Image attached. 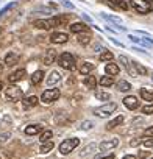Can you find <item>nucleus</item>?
I'll use <instances>...</instances> for the list:
<instances>
[{
  "instance_id": "f257e3e1",
  "label": "nucleus",
  "mask_w": 153,
  "mask_h": 159,
  "mask_svg": "<svg viewBox=\"0 0 153 159\" xmlns=\"http://www.w3.org/2000/svg\"><path fill=\"white\" fill-rule=\"evenodd\" d=\"M131 8L139 14H148L153 11V2L151 0H130Z\"/></svg>"
},
{
  "instance_id": "f03ea898",
  "label": "nucleus",
  "mask_w": 153,
  "mask_h": 159,
  "mask_svg": "<svg viewBox=\"0 0 153 159\" xmlns=\"http://www.w3.org/2000/svg\"><path fill=\"white\" fill-rule=\"evenodd\" d=\"M58 64H59L61 67L67 69V70H75V69H76V59H75V56H73L72 53H69V52H64V53H61V55L58 56Z\"/></svg>"
},
{
  "instance_id": "7ed1b4c3",
  "label": "nucleus",
  "mask_w": 153,
  "mask_h": 159,
  "mask_svg": "<svg viewBox=\"0 0 153 159\" xmlns=\"http://www.w3.org/2000/svg\"><path fill=\"white\" fill-rule=\"evenodd\" d=\"M78 145H80V139H76V137L64 139V140L59 143V153H61V154H70Z\"/></svg>"
},
{
  "instance_id": "20e7f679",
  "label": "nucleus",
  "mask_w": 153,
  "mask_h": 159,
  "mask_svg": "<svg viewBox=\"0 0 153 159\" xmlns=\"http://www.w3.org/2000/svg\"><path fill=\"white\" fill-rule=\"evenodd\" d=\"M116 109H117V105L113 103V102H109V103H105V105L95 108V109H94V114H95L97 117H108V116H111Z\"/></svg>"
},
{
  "instance_id": "39448f33",
  "label": "nucleus",
  "mask_w": 153,
  "mask_h": 159,
  "mask_svg": "<svg viewBox=\"0 0 153 159\" xmlns=\"http://www.w3.org/2000/svg\"><path fill=\"white\" fill-rule=\"evenodd\" d=\"M22 95H24L22 94V89L17 88V86H10L5 91V97H7L8 102H17V100L22 98Z\"/></svg>"
},
{
  "instance_id": "423d86ee",
  "label": "nucleus",
  "mask_w": 153,
  "mask_h": 159,
  "mask_svg": "<svg viewBox=\"0 0 153 159\" xmlns=\"http://www.w3.org/2000/svg\"><path fill=\"white\" fill-rule=\"evenodd\" d=\"M59 95H61L59 89H47V91L42 92V95H41V102L49 105V103H52V102H56V100L59 98Z\"/></svg>"
},
{
  "instance_id": "0eeeda50",
  "label": "nucleus",
  "mask_w": 153,
  "mask_h": 159,
  "mask_svg": "<svg viewBox=\"0 0 153 159\" xmlns=\"http://www.w3.org/2000/svg\"><path fill=\"white\" fill-rule=\"evenodd\" d=\"M50 41L53 44H66L69 41V34L67 33H52L50 34Z\"/></svg>"
},
{
  "instance_id": "6e6552de",
  "label": "nucleus",
  "mask_w": 153,
  "mask_h": 159,
  "mask_svg": "<svg viewBox=\"0 0 153 159\" xmlns=\"http://www.w3.org/2000/svg\"><path fill=\"white\" fill-rule=\"evenodd\" d=\"M122 102H123L125 108H128V109H131V111L137 109V106H139V102H137V98H136L134 95H128V97H125Z\"/></svg>"
},
{
  "instance_id": "1a4fd4ad",
  "label": "nucleus",
  "mask_w": 153,
  "mask_h": 159,
  "mask_svg": "<svg viewBox=\"0 0 153 159\" xmlns=\"http://www.w3.org/2000/svg\"><path fill=\"white\" fill-rule=\"evenodd\" d=\"M117 145H119V139H109V140H103V142L99 145V148H100L102 151H109V150L116 148Z\"/></svg>"
},
{
  "instance_id": "9d476101",
  "label": "nucleus",
  "mask_w": 153,
  "mask_h": 159,
  "mask_svg": "<svg viewBox=\"0 0 153 159\" xmlns=\"http://www.w3.org/2000/svg\"><path fill=\"white\" fill-rule=\"evenodd\" d=\"M69 28H70V31H72V33H75V34H80V33H89V28H88L85 24H81V22H75V24H72Z\"/></svg>"
},
{
  "instance_id": "9b49d317",
  "label": "nucleus",
  "mask_w": 153,
  "mask_h": 159,
  "mask_svg": "<svg viewBox=\"0 0 153 159\" xmlns=\"http://www.w3.org/2000/svg\"><path fill=\"white\" fill-rule=\"evenodd\" d=\"M59 81H61V73L56 72V70H52V72L49 73V76H47V84H49V86H55V84H58Z\"/></svg>"
},
{
  "instance_id": "f8f14e48",
  "label": "nucleus",
  "mask_w": 153,
  "mask_h": 159,
  "mask_svg": "<svg viewBox=\"0 0 153 159\" xmlns=\"http://www.w3.org/2000/svg\"><path fill=\"white\" fill-rule=\"evenodd\" d=\"M55 59H56V50L55 48H49L45 52V55H44V64L45 66H52L55 62Z\"/></svg>"
},
{
  "instance_id": "ddd939ff",
  "label": "nucleus",
  "mask_w": 153,
  "mask_h": 159,
  "mask_svg": "<svg viewBox=\"0 0 153 159\" xmlns=\"http://www.w3.org/2000/svg\"><path fill=\"white\" fill-rule=\"evenodd\" d=\"M25 75H27V70H25V69H19V70L13 72V73L8 76V80H10L11 83H17V81H21Z\"/></svg>"
},
{
  "instance_id": "4468645a",
  "label": "nucleus",
  "mask_w": 153,
  "mask_h": 159,
  "mask_svg": "<svg viewBox=\"0 0 153 159\" xmlns=\"http://www.w3.org/2000/svg\"><path fill=\"white\" fill-rule=\"evenodd\" d=\"M38 103H39V98H38V97H35V95L25 97V98H24V102H22V105H24V108H25V109L35 108V106H36Z\"/></svg>"
},
{
  "instance_id": "2eb2a0df",
  "label": "nucleus",
  "mask_w": 153,
  "mask_h": 159,
  "mask_svg": "<svg viewBox=\"0 0 153 159\" xmlns=\"http://www.w3.org/2000/svg\"><path fill=\"white\" fill-rule=\"evenodd\" d=\"M17 62H19V55H17V53L10 52V53L5 56V64H7L8 67H11V66H14V64H17Z\"/></svg>"
},
{
  "instance_id": "dca6fc26",
  "label": "nucleus",
  "mask_w": 153,
  "mask_h": 159,
  "mask_svg": "<svg viewBox=\"0 0 153 159\" xmlns=\"http://www.w3.org/2000/svg\"><path fill=\"white\" fill-rule=\"evenodd\" d=\"M42 131V126L38 125V123H33V125H28L25 128V134L27 136H35V134H39Z\"/></svg>"
},
{
  "instance_id": "f3484780",
  "label": "nucleus",
  "mask_w": 153,
  "mask_h": 159,
  "mask_svg": "<svg viewBox=\"0 0 153 159\" xmlns=\"http://www.w3.org/2000/svg\"><path fill=\"white\" fill-rule=\"evenodd\" d=\"M105 72H106L108 75L114 76V75H117V73L120 72V69H119V66H117V64H114V62H109V64H106V67H105Z\"/></svg>"
},
{
  "instance_id": "a211bd4d",
  "label": "nucleus",
  "mask_w": 153,
  "mask_h": 159,
  "mask_svg": "<svg viewBox=\"0 0 153 159\" xmlns=\"http://www.w3.org/2000/svg\"><path fill=\"white\" fill-rule=\"evenodd\" d=\"M122 122H123V116H117L116 119H113V120L106 125V129H108V131H111V129H114L116 126H119Z\"/></svg>"
},
{
  "instance_id": "6ab92c4d",
  "label": "nucleus",
  "mask_w": 153,
  "mask_h": 159,
  "mask_svg": "<svg viewBox=\"0 0 153 159\" xmlns=\"http://www.w3.org/2000/svg\"><path fill=\"white\" fill-rule=\"evenodd\" d=\"M42 78H44V72L42 70H36L33 75H31V84H39L42 81Z\"/></svg>"
},
{
  "instance_id": "aec40b11",
  "label": "nucleus",
  "mask_w": 153,
  "mask_h": 159,
  "mask_svg": "<svg viewBox=\"0 0 153 159\" xmlns=\"http://www.w3.org/2000/svg\"><path fill=\"white\" fill-rule=\"evenodd\" d=\"M33 25L36 28H42V30H50V24H49V19H39V20H35Z\"/></svg>"
},
{
  "instance_id": "412c9836",
  "label": "nucleus",
  "mask_w": 153,
  "mask_h": 159,
  "mask_svg": "<svg viewBox=\"0 0 153 159\" xmlns=\"http://www.w3.org/2000/svg\"><path fill=\"white\" fill-rule=\"evenodd\" d=\"M78 70H80V73H83V75H88L91 70H94V64L86 61V62H83V64L80 66V69H78Z\"/></svg>"
},
{
  "instance_id": "4be33fe9",
  "label": "nucleus",
  "mask_w": 153,
  "mask_h": 159,
  "mask_svg": "<svg viewBox=\"0 0 153 159\" xmlns=\"http://www.w3.org/2000/svg\"><path fill=\"white\" fill-rule=\"evenodd\" d=\"M53 147H55V143H53V140H49V142H44L42 145H41V153L42 154H45V153H50L52 150H53Z\"/></svg>"
},
{
  "instance_id": "5701e85b",
  "label": "nucleus",
  "mask_w": 153,
  "mask_h": 159,
  "mask_svg": "<svg viewBox=\"0 0 153 159\" xmlns=\"http://www.w3.org/2000/svg\"><path fill=\"white\" fill-rule=\"evenodd\" d=\"M83 83H85V86H86L88 89H95V86H97V80H95L94 76H86Z\"/></svg>"
},
{
  "instance_id": "b1692460",
  "label": "nucleus",
  "mask_w": 153,
  "mask_h": 159,
  "mask_svg": "<svg viewBox=\"0 0 153 159\" xmlns=\"http://www.w3.org/2000/svg\"><path fill=\"white\" fill-rule=\"evenodd\" d=\"M117 91H120V92H128V91H131V84H130L128 81H125V80H122V81L117 83Z\"/></svg>"
},
{
  "instance_id": "393cba45",
  "label": "nucleus",
  "mask_w": 153,
  "mask_h": 159,
  "mask_svg": "<svg viewBox=\"0 0 153 159\" xmlns=\"http://www.w3.org/2000/svg\"><path fill=\"white\" fill-rule=\"evenodd\" d=\"M139 94H141V97H142L145 102H153V92H151V91H148V89L142 88Z\"/></svg>"
},
{
  "instance_id": "a878e982",
  "label": "nucleus",
  "mask_w": 153,
  "mask_h": 159,
  "mask_svg": "<svg viewBox=\"0 0 153 159\" xmlns=\"http://www.w3.org/2000/svg\"><path fill=\"white\" fill-rule=\"evenodd\" d=\"M114 7L116 8H120V10H123V11H128L130 10V5L127 3V0H114Z\"/></svg>"
},
{
  "instance_id": "bb28decb",
  "label": "nucleus",
  "mask_w": 153,
  "mask_h": 159,
  "mask_svg": "<svg viewBox=\"0 0 153 159\" xmlns=\"http://www.w3.org/2000/svg\"><path fill=\"white\" fill-rule=\"evenodd\" d=\"M131 64H133V67H134V72H136V75H137V73H139V75H145V73H147V69H145V67H144L141 62H134V61H133Z\"/></svg>"
},
{
  "instance_id": "cd10ccee",
  "label": "nucleus",
  "mask_w": 153,
  "mask_h": 159,
  "mask_svg": "<svg viewBox=\"0 0 153 159\" xmlns=\"http://www.w3.org/2000/svg\"><path fill=\"white\" fill-rule=\"evenodd\" d=\"M99 83H100L102 86H113V84H114V78H113V76H102V78L99 80Z\"/></svg>"
},
{
  "instance_id": "c85d7f7f",
  "label": "nucleus",
  "mask_w": 153,
  "mask_h": 159,
  "mask_svg": "<svg viewBox=\"0 0 153 159\" xmlns=\"http://www.w3.org/2000/svg\"><path fill=\"white\" fill-rule=\"evenodd\" d=\"M89 41H91V33H80L78 34V42L81 45H86Z\"/></svg>"
},
{
  "instance_id": "c756f323",
  "label": "nucleus",
  "mask_w": 153,
  "mask_h": 159,
  "mask_svg": "<svg viewBox=\"0 0 153 159\" xmlns=\"http://www.w3.org/2000/svg\"><path fill=\"white\" fill-rule=\"evenodd\" d=\"M113 59H114V55H113L111 52L103 50V52L100 53V61H113Z\"/></svg>"
},
{
  "instance_id": "7c9ffc66",
  "label": "nucleus",
  "mask_w": 153,
  "mask_h": 159,
  "mask_svg": "<svg viewBox=\"0 0 153 159\" xmlns=\"http://www.w3.org/2000/svg\"><path fill=\"white\" fill-rule=\"evenodd\" d=\"M52 136H53V133L50 131V129H47V131H42L41 133V137H39V140L44 143V142H49L50 139H52Z\"/></svg>"
},
{
  "instance_id": "2f4dec72",
  "label": "nucleus",
  "mask_w": 153,
  "mask_h": 159,
  "mask_svg": "<svg viewBox=\"0 0 153 159\" xmlns=\"http://www.w3.org/2000/svg\"><path fill=\"white\" fill-rule=\"evenodd\" d=\"M95 148H97V145H95V143H89V145H88L81 153H80V156H88V154H89V153H92Z\"/></svg>"
},
{
  "instance_id": "473e14b6",
  "label": "nucleus",
  "mask_w": 153,
  "mask_h": 159,
  "mask_svg": "<svg viewBox=\"0 0 153 159\" xmlns=\"http://www.w3.org/2000/svg\"><path fill=\"white\" fill-rule=\"evenodd\" d=\"M95 98H97V100H109V94H108V92H100V91H97V92H95Z\"/></svg>"
},
{
  "instance_id": "72a5a7b5",
  "label": "nucleus",
  "mask_w": 153,
  "mask_h": 159,
  "mask_svg": "<svg viewBox=\"0 0 153 159\" xmlns=\"http://www.w3.org/2000/svg\"><path fill=\"white\" fill-rule=\"evenodd\" d=\"M14 7H16V2H11V3H10V5H7V7H5L3 10H0V17H2V16H3L5 13H8V11H10L11 8H14Z\"/></svg>"
},
{
  "instance_id": "f704fd0d",
  "label": "nucleus",
  "mask_w": 153,
  "mask_h": 159,
  "mask_svg": "<svg viewBox=\"0 0 153 159\" xmlns=\"http://www.w3.org/2000/svg\"><path fill=\"white\" fill-rule=\"evenodd\" d=\"M102 17H105V19H108V20H111V22H117V24H120V19H119L117 16H108V14H102Z\"/></svg>"
},
{
  "instance_id": "c9c22d12",
  "label": "nucleus",
  "mask_w": 153,
  "mask_h": 159,
  "mask_svg": "<svg viewBox=\"0 0 153 159\" xmlns=\"http://www.w3.org/2000/svg\"><path fill=\"white\" fill-rule=\"evenodd\" d=\"M142 114H153V103L142 108Z\"/></svg>"
},
{
  "instance_id": "e433bc0d",
  "label": "nucleus",
  "mask_w": 153,
  "mask_h": 159,
  "mask_svg": "<svg viewBox=\"0 0 153 159\" xmlns=\"http://www.w3.org/2000/svg\"><path fill=\"white\" fill-rule=\"evenodd\" d=\"M92 126H94V123H92V122H83V123H81V126H80V128H81V129H85V131H86V129H91V128H92Z\"/></svg>"
},
{
  "instance_id": "4c0bfd02",
  "label": "nucleus",
  "mask_w": 153,
  "mask_h": 159,
  "mask_svg": "<svg viewBox=\"0 0 153 159\" xmlns=\"http://www.w3.org/2000/svg\"><path fill=\"white\" fill-rule=\"evenodd\" d=\"M10 139V133H3V134H0V143H3Z\"/></svg>"
},
{
  "instance_id": "58836bf2",
  "label": "nucleus",
  "mask_w": 153,
  "mask_h": 159,
  "mask_svg": "<svg viewBox=\"0 0 153 159\" xmlns=\"http://www.w3.org/2000/svg\"><path fill=\"white\" fill-rule=\"evenodd\" d=\"M144 145H145L147 148L153 147V137H148V139H145V140H144Z\"/></svg>"
},
{
  "instance_id": "ea45409f",
  "label": "nucleus",
  "mask_w": 153,
  "mask_h": 159,
  "mask_svg": "<svg viewBox=\"0 0 153 159\" xmlns=\"http://www.w3.org/2000/svg\"><path fill=\"white\" fill-rule=\"evenodd\" d=\"M144 136H145V137H150V136L153 137V126H151V128H147V129L144 131Z\"/></svg>"
},
{
  "instance_id": "a19ab883",
  "label": "nucleus",
  "mask_w": 153,
  "mask_h": 159,
  "mask_svg": "<svg viewBox=\"0 0 153 159\" xmlns=\"http://www.w3.org/2000/svg\"><path fill=\"white\" fill-rule=\"evenodd\" d=\"M102 3H105V5H108L109 8H113V10H116V7H114V3L111 2V0H100Z\"/></svg>"
},
{
  "instance_id": "79ce46f5",
  "label": "nucleus",
  "mask_w": 153,
  "mask_h": 159,
  "mask_svg": "<svg viewBox=\"0 0 153 159\" xmlns=\"http://www.w3.org/2000/svg\"><path fill=\"white\" fill-rule=\"evenodd\" d=\"M148 154H150V153H148V151H141V153H139V154H137V157H139V159H144V157H147V156H148Z\"/></svg>"
},
{
  "instance_id": "37998d69",
  "label": "nucleus",
  "mask_w": 153,
  "mask_h": 159,
  "mask_svg": "<svg viewBox=\"0 0 153 159\" xmlns=\"http://www.w3.org/2000/svg\"><path fill=\"white\" fill-rule=\"evenodd\" d=\"M139 143H141V140H139V139H133V140L130 142V145H131V147H137Z\"/></svg>"
},
{
  "instance_id": "c03bdc74",
  "label": "nucleus",
  "mask_w": 153,
  "mask_h": 159,
  "mask_svg": "<svg viewBox=\"0 0 153 159\" xmlns=\"http://www.w3.org/2000/svg\"><path fill=\"white\" fill-rule=\"evenodd\" d=\"M63 3H64L66 7H69V8H73V5H72V3L69 2V0H63Z\"/></svg>"
},
{
  "instance_id": "a18cd8bd",
  "label": "nucleus",
  "mask_w": 153,
  "mask_h": 159,
  "mask_svg": "<svg viewBox=\"0 0 153 159\" xmlns=\"http://www.w3.org/2000/svg\"><path fill=\"white\" fill-rule=\"evenodd\" d=\"M122 159H136V156H133V154H127V156H123Z\"/></svg>"
},
{
  "instance_id": "49530a36",
  "label": "nucleus",
  "mask_w": 153,
  "mask_h": 159,
  "mask_svg": "<svg viewBox=\"0 0 153 159\" xmlns=\"http://www.w3.org/2000/svg\"><path fill=\"white\" fill-rule=\"evenodd\" d=\"M100 159H114V154H108V156H103Z\"/></svg>"
},
{
  "instance_id": "de8ad7c7",
  "label": "nucleus",
  "mask_w": 153,
  "mask_h": 159,
  "mask_svg": "<svg viewBox=\"0 0 153 159\" xmlns=\"http://www.w3.org/2000/svg\"><path fill=\"white\" fill-rule=\"evenodd\" d=\"M2 70H3V66H2V64H0V73H2Z\"/></svg>"
},
{
  "instance_id": "09e8293b",
  "label": "nucleus",
  "mask_w": 153,
  "mask_h": 159,
  "mask_svg": "<svg viewBox=\"0 0 153 159\" xmlns=\"http://www.w3.org/2000/svg\"><path fill=\"white\" fill-rule=\"evenodd\" d=\"M3 89V83H0V91H2Z\"/></svg>"
},
{
  "instance_id": "8fccbe9b",
  "label": "nucleus",
  "mask_w": 153,
  "mask_h": 159,
  "mask_svg": "<svg viewBox=\"0 0 153 159\" xmlns=\"http://www.w3.org/2000/svg\"><path fill=\"white\" fill-rule=\"evenodd\" d=\"M3 33V30H2V27H0V34H2Z\"/></svg>"
},
{
  "instance_id": "3c124183",
  "label": "nucleus",
  "mask_w": 153,
  "mask_h": 159,
  "mask_svg": "<svg viewBox=\"0 0 153 159\" xmlns=\"http://www.w3.org/2000/svg\"><path fill=\"white\" fill-rule=\"evenodd\" d=\"M151 2H153V0H151Z\"/></svg>"
},
{
  "instance_id": "603ef678",
  "label": "nucleus",
  "mask_w": 153,
  "mask_h": 159,
  "mask_svg": "<svg viewBox=\"0 0 153 159\" xmlns=\"http://www.w3.org/2000/svg\"><path fill=\"white\" fill-rule=\"evenodd\" d=\"M151 76H153V75H151Z\"/></svg>"
},
{
  "instance_id": "864d4df0",
  "label": "nucleus",
  "mask_w": 153,
  "mask_h": 159,
  "mask_svg": "<svg viewBox=\"0 0 153 159\" xmlns=\"http://www.w3.org/2000/svg\"><path fill=\"white\" fill-rule=\"evenodd\" d=\"M151 159H153V157H151Z\"/></svg>"
}]
</instances>
